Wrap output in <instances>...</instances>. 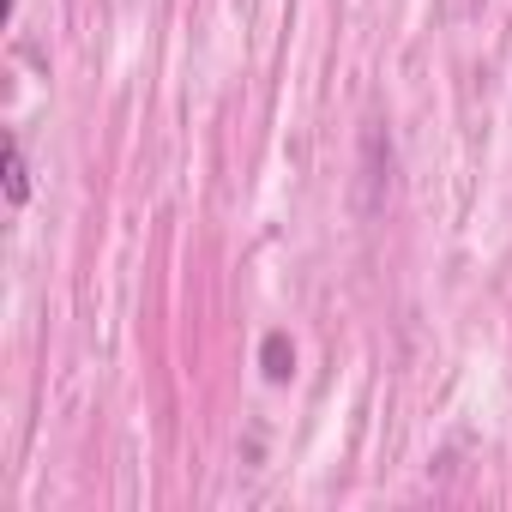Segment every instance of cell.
<instances>
[{"label": "cell", "instance_id": "6da1fadb", "mask_svg": "<svg viewBox=\"0 0 512 512\" xmlns=\"http://www.w3.org/2000/svg\"><path fill=\"white\" fill-rule=\"evenodd\" d=\"M0 175H7V205L19 211L31 199V163H25V145L7 133V145H0Z\"/></svg>", "mask_w": 512, "mask_h": 512}, {"label": "cell", "instance_id": "7a4b0ae2", "mask_svg": "<svg viewBox=\"0 0 512 512\" xmlns=\"http://www.w3.org/2000/svg\"><path fill=\"white\" fill-rule=\"evenodd\" d=\"M260 368H266V380H290V374H296V344H290L284 332H266V344H260Z\"/></svg>", "mask_w": 512, "mask_h": 512}]
</instances>
